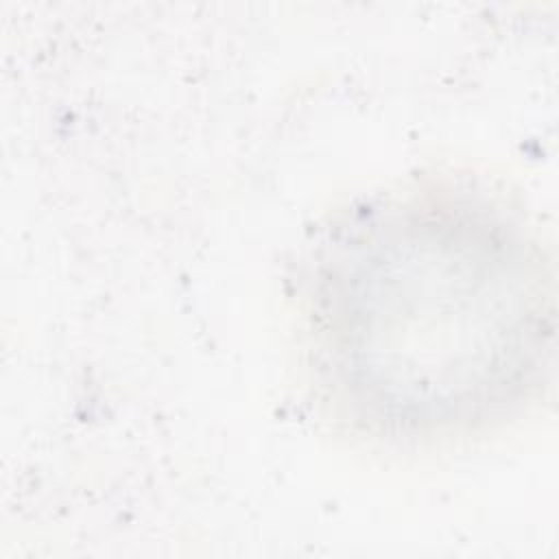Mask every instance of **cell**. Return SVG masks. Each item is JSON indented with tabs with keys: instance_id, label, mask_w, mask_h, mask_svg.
<instances>
[{
	"instance_id": "1",
	"label": "cell",
	"mask_w": 559,
	"mask_h": 559,
	"mask_svg": "<svg viewBox=\"0 0 559 559\" xmlns=\"http://www.w3.org/2000/svg\"><path fill=\"white\" fill-rule=\"evenodd\" d=\"M524 242L476 207L408 203L336 247L328 352L378 419L435 426L507 402L542 362V288Z\"/></svg>"
}]
</instances>
